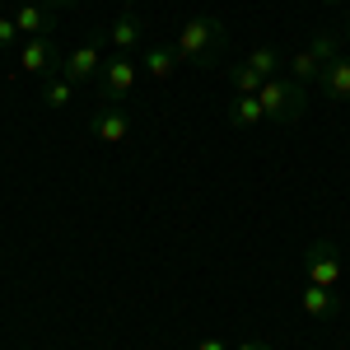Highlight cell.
Returning a JSON list of instances; mask_svg holds the SVG:
<instances>
[{"label":"cell","mask_w":350,"mask_h":350,"mask_svg":"<svg viewBox=\"0 0 350 350\" xmlns=\"http://www.w3.org/2000/svg\"><path fill=\"white\" fill-rule=\"evenodd\" d=\"M318 89H323V98L332 103H350V56H332L323 66V75H318Z\"/></svg>","instance_id":"cell-8"},{"label":"cell","mask_w":350,"mask_h":350,"mask_svg":"<svg viewBox=\"0 0 350 350\" xmlns=\"http://www.w3.org/2000/svg\"><path fill=\"white\" fill-rule=\"evenodd\" d=\"M70 98H75V84L66 75H42V103L47 108H66Z\"/></svg>","instance_id":"cell-15"},{"label":"cell","mask_w":350,"mask_h":350,"mask_svg":"<svg viewBox=\"0 0 350 350\" xmlns=\"http://www.w3.org/2000/svg\"><path fill=\"white\" fill-rule=\"evenodd\" d=\"M108 38H112V47H117V52H126V56H131L135 47H150V28L140 24L131 10H126V14L108 28Z\"/></svg>","instance_id":"cell-10"},{"label":"cell","mask_w":350,"mask_h":350,"mask_svg":"<svg viewBox=\"0 0 350 350\" xmlns=\"http://www.w3.org/2000/svg\"><path fill=\"white\" fill-rule=\"evenodd\" d=\"M299 304H304L308 318H336V295H332L327 285H308V290L299 295Z\"/></svg>","instance_id":"cell-14"},{"label":"cell","mask_w":350,"mask_h":350,"mask_svg":"<svg viewBox=\"0 0 350 350\" xmlns=\"http://www.w3.org/2000/svg\"><path fill=\"white\" fill-rule=\"evenodd\" d=\"M257 103H262V112H267V122H299L304 117V108H308V84L299 80H280V75H271V80H262V89H257Z\"/></svg>","instance_id":"cell-2"},{"label":"cell","mask_w":350,"mask_h":350,"mask_svg":"<svg viewBox=\"0 0 350 350\" xmlns=\"http://www.w3.org/2000/svg\"><path fill=\"white\" fill-rule=\"evenodd\" d=\"M304 275H308V285H327V290H336L341 285V275H346V262H341V247L336 243H308V252H304Z\"/></svg>","instance_id":"cell-3"},{"label":"cell","mask_w":350,"mask_h":350,"mask_svg":"<svg viewBox=\"0 0 350 350\" xmlns=\"http://www.w3.org/2000/svg\"><path fill=\"white\" fill-rule=\"evenodd\" d=\"M247 66H252V70H257L262 80H271V75H275V70L285 66V56L275 52V47H267V42H262V47H252V52H247Z\"/></svg>","instance_id":"cell-16"},{"label":"cell","mask_w":350,"mask_h":350,"mask_svg":"<svg viewBox=\"0 0 350 350\" xmlns=\"http://www.w3.org/2000/svg\"><path fill=\"white\" fill-rule=\"evenodd\" d=\"M19 66H24L28 75H56V70H61V52H56L52 38H24Z\"/></svg>","instance_id":"cell-6"},{"label":"cell","mask_w":350,"mask_h":350,"mask_svg":"<svg viewBox=\"0 0 350 350\" xmlns=\"http://www.w3.org/2000/svg\"><path fill=\"white\" fill-rule=\"evenodd\" d=\"M38 5H47V10H61V5H75V0H38Z\"/></svg>","instance_id":"cell-20"},{"label":"cell","mask_w":350,"mask_h":350,"mask_svg":"<svg viewBox=\"0 0 350 350\" xmlns=\"http://www.w3.org/2000/svg\"><path fill=\"white\" fill-rule=\"evenodd\" d=\"M224 42H229V28L211 19V14H201V19H187V24L178 28V38H173V52L183 66H201V70H211L224 52Z\"/></svg>","instance_id":"cell-1"},{"label":"cell","mask_w":350,"mask_h":350,"mask_svg":"<svg viewBox=\"0 0 350 350\" xmlns=\"http://www.w3.org/2000/svg\"><path fill=\"white\" fill-rule=\"evenodd\" d=\"M135 84H140V61H131L126 52H117L112 61H103V70H98V89H103V103H122V98L131 94Z\"/></svg>","instance_id":"cell-4"},{"label":"cell","mask_w":350,"mask_h":350,"mask_svg":"<svg viewBox=\"0 0 350 350\" xmlns=\"http://www.w3.org/2000/svg\"><path fill=\"white\" fill-rule=\"evenodd\" d=\"M94 135L108 140V145H122V140L131 135V117H126V108H117V103H98V112H94Z\"/></svg>","instance_id":"cell-9"},{"label":"cell","mask_w":350,"mask_h":350,"mask_svg":"<svg viewBox=\"0 0 350 350\" xmlns=\"http://www.w3.org/2000/svg\"><path fill=\"white\" fill-rule=\"evenodd\" d=\"M229 350H267V346H247V341H239V346H229Z\"/></svg>","instance_id":"cell-21"},{"label":"cell","mask_w":350,"mask_h":350,"mask_svg":"<svg viewBox=\"0 0 350 350\" xmlns=\"http://www.w3.org/2000/svg\"><path fill=\"white\" fill-rule=\"evenodd\" d=\"M173 70H178V52H173L168 42H150V47H145V56H140V75H150V80L163 84Z\"/></svg>","instance_id":"cell-11"},{"label":"cell","mask_w":350,"mask_h":350,"mask_svg":"<svg viewBox=\"0 0 350 350\" xmlns=\"http://www.w3.org/2000/svg\"><path fill=\"white\" fill-rule=\"evenodd\" d=\"M332 5H350V0H332Z\"/></svg>","instance_id":"cell-23"},{"label":"cell","mask_w":350,"mask_h":350,"mask_svg":"<svg viewBox=\"0 0 350 350\" xmlns=\"http://www.w3.org/2000/svg\"><path fill=\"white\" fill-rule=\"evenodd\" d=\"M346 10H350V5H346ZM346 42H350V14H346Z\"/></svg>","instance_id":"cell-22"},{"label":"cell","mask_w":350,"mask_h":350,"mask_svg":"<svg viewBox=\"0 0 350 350\" xmlns=\"http://www.w3.org/2000/svg\"><path fill=\"white\" fill-rule=\"evenodd\" d=\"M14 38H24V33H19V24L0 14V52H10V47H14Z\"/></svg>","instance_id":"cell-18"},{"label":"cell","mask_w":350,"mask_h":350,"mask_svg":"<svg viewBox=\"0 0 350 350\" xmlns=\"http://www.w3.org/2000/svg\"><path fill=\"white\" fill-rule=\"evenodd\" d=\"M126 5H140V0H126Z\"/></svg>","instance_id":"cell-24"},{"label":"cell","mask_w":350,"mask_h":350,"mask_svg":"<svg viewBox=\"0 0 350 350\" xmlns=\"http://www.w3.org/2000/svg\"><path fill=\"white\" fill-rule=\"evenodd\" d=\"M98 70H103V56H98L94 42H84V47L61 56V70L56 75H66L70 84H89V80H98Z\"/></svg>","instance_id":"cell-7"},{"label":"cell","mask_w":350,"mask_h":350,"mask_svg":"<svg viewBox=\"0 0 350 350\" xmlns=\"http://www.w3.org/2000/svg\"><path fill=\"white\" fill-rule=\"evenodd\" d=\"M229 84H234V94H257L262 89V75L243 61V66H229Z\"/></svg>","instance_id":"cell-17"},{"label":"cell","mask_w":350,"mask_h":350,"mask_svg":"<svg viewBox=\"0 0 350 350\" xmlns=\"http://www.w3.org/2000/svg\"><path fill=\"white\" fill-rule=\"evenodd\" d=\"M229 122L234 126H262L267 122V112H262V103H257V94H234V103H229Z\"/></svg>","instance_id":"cell-13"},{"label":"cell","mask_w":350,"mask_h":350,"mask_svg":"<svg viewBox=\"0 0 350 350\" xmlns=\"http://www.w3.org/2000/svg\"><path fill=\"white\" fill-rule=\"evenodd\" d=\"M191 350H229V346H224L219 336H206V341H196V346H191Z\"/></svg>","instance_id":"cell-19"},{"label":"cell","mask_w":350,"mask_h":350,"mask_svg":"<svg viewBox=\"0 0 350 350\" xmlns=\"http://www.w3.org/2000/svg\"><path fill=\"white\" fill-rule=\"evenodd\" d=\"M14 24H19L24 38H47V33L56 28V19H52V10H47V5H38V0H33V5H19V10H14Z\"/></svg>","instance_id":"cell-12"},{"label":"cell","mask_w":350,"mask_h":350,"mask_svg":"<svg viewBox=\"0 0 350 350\" xmlns=\"http://www.w3.org/2000/svg\"><path fill=\"white\" fill-rule=\"evenodd\" d=\"M336 52H341V47H336V38H313V47H304V52L285 56V70H290V80H299V84H318L323 66H327Z\"/></svg>","instance_id":"cell-5"}]
</instances>
